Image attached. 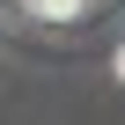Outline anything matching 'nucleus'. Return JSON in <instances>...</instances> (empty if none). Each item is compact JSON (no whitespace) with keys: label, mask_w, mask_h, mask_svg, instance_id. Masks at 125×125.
Here are the masks:
<instances>
[{"label":"nucleus","mask_w":125,"mask_h":125,"mask_svg":"<svg viewBox=\"0 0 125 125\" xmlns=\"http://www.w3.org/2000/svg\"><path fill=\"white\" fill-rule=\"evenodd\" d=\"M30 15H37V22H74L81 0H30Z\"/></svg>","instance_id":"f257e3e1"},{"label":"nucleus","mask_w":125,"mask_h":125,"mask_svg":"<svg viewBox=\"0 0 125 125\" xmlns=\"http://www.w3.org/2000/svg\"><path fill=\"white\" fill-rule=\"evenodd\" d=\"M118 81H125V52H118Z\"/></svg>","instance_id":"f03ea898"}]
</instances>
